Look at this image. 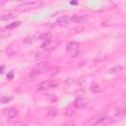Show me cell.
I'll list each match as a JSON object with an SVG mask.
<instances>
[{
    "label": "cell",
    "mask_w": 126,
    "mask_h": 126,
    "mask_svg": "<svg viewBox=\"0 0 126 126\" xmlns=\"http://www.w3.org/2000/svg\"><path fill=\"white\" fill-rule=\"evenodd\" d=\"M7 78H8V80H12V79L14 78V72H13V71L9 72L8 75H7Z\"/></svg>",
    "instance_id": "24"
},
{
    "label": "cell",
    "mask_w": 126,
    "mask_h": 126,
    "mask_svg": "<svg viewBox=\"0 0 126 126\" xmlns=\"http://www.w3.org/2000/svg\"><path fill=\"white\" fill-rule=\"evenodd\" d=\"M35 4H36L35 2H25V3L21 4L19 7H20V8H22V9H24V10H29V9L32 8Z\"/></svg>",
    "instance_id": "10"
},
{
    "label": "cell",
    "mask_w": 126,
    "mask_h": 126,
    "mask_svg": "<svg viewBox=\"0 0 126 126\" xmlns=\"http://www.w3.org/2000/svg\"><path fill=\"white\" fill-rule=\"evenodd\" d=\"M56 46H57V42H55V41H52V40H48V41H45L44 43H42V45H41V47L43 48V49H45V50H52V49H54V48H56Z\"/></svg>",
    "instance_id": "6"
},
{
    "label": "cell",
    "mask_w": 126,
    "mask_h": 126,
    "mask_svg": "<svg viewBox=\"0 0 126 126\" xmlns=\"http://www.w3.org/2000/svg\"><path fill=\"white\" fill-rule=\"evenodd\" d=\"M14 18V14H5V15H2L0 17V21H6V20H10V19H13Z\"/></svg>",
    "instance_id": "16"
},
{
    "label": "cell",
    "mask_w": 126,
    "mask_h": 126,
    "mask_svg": "<svg viewBox=\"0 0 126 126\" xmlns=\"http://www.w3.org/2000/svg\"><path fill=\"white\" fill-rule=\"evenodd\" d=\"M80 47V44L76 41H71L69 43H67L66 45V50L68 52H71V51H75V50H78Z\"/></svg>",
    "instance_id": "7"
},
{
    "label": "cell",
    "mask_w": 126,
    "mask_h": 126,
    "mask_svg": "<svg viewBox=\"0 0 126 126\" xmlns=\"http://www.w3.org/2000/svg\"><path fill=\"white\" fill-rule=\"evenodd\" d=\"M19 126H28V125H26V124H22V125H19Z\"/></svg>",
    "instance_id": "29"
},
{
    "label": "cell",
    "mask_w": 126,
    "mask_h": 126,
    "mask_svg": "<svg viewBox=\"0 0 126 126\" xmlns=\"http://www.w3.org/2000/svg\"><path fill=\"white\" fill-rule=\"evenodd\" d=\"M65 114H66V116H68V117L73 116V115L75 114V108L72 107V106H67V107L65 108Z\"/></svg>",
    "instance_id": "12"
},
{
    "label": "cell",
    "mask_w": 126,
    "mask_h": 126,
    "mask_svg": "<svg viewBox=\"0 0 126 126\" xmlns=\"http://www.w3.org/2000/svg\"><path fill=\"white\" fill-rule=\"evenodd\" d=\"M83 31H84V27L83 26H77V27H75V28L72 29V32H81Z\"/></svg>",
    "instance_id": "20"
},
{
    "label": "cell",
    "mask_w": 126,
    "mask_h": 126,
    "mask_svg": "<svg viewBox=\"0 0 126 126\" xmlns=\"http://www.w3.org/2000/svg\"><path fill=\"white\" fill-rule=\"evenodd\" d=\"M49 56H50V51L45 49H42L35 53V59L37 60H44V59H47Z\"/></svg>",
    "instance_id": "4"
},
{
    "label": "cell",
    "mask_w": 126,
    "mask_h": 126,
    "mask_svg": "<svg viewBox=\"0 0 126 126\" xmlns=\"http://www.w3.org/2000/svg\"><path fill=\"white\" fill-rule=\"evenodd\" d=\"M121 71H122V67H121L120 65H118V66H115V67L111 68V69L109 70V73H110V74H117V73H119V72H121Z\"/></svg>",
    "instance_id": "15"
},
{
    "label": "cell",
    "mask_w": 126,
    "mask_h": 126,
    "mask_svg": "<svg viewBox=\"0 0 126 126\" xmlns=\"http://www.w3.org/2000/svg\"><path fill=\"white\" fill-rule=\"evenodd\" d=\"M70 21H71V18L70 17H68V16H62V17H60L57 20L56 24L59 25V26H67L70 23Z\"/></svg>",
    "instance_id": "8"
},
{
    "label": "cell",
    "mask_w": 126,
    "mask_h": 126,
    "mask_svg": "<svg viewBox=\"0 0 126 126\" xmlns=\"http://www.w3.org/2000/svg\"><path fill=\"white\" fill-rule=\"evenodd\" d=\"M4 114H5V116H6L8 119H12V118H14V117L17 116V114H18V109L15 108V107H11V108H9V109H6V111L4 112Z\"/></svg>",
    "instance_id": "5"
},
{
    "label": "cell",
    "mask_w": 126,
    "mask_h": 126,
    "mask_svg": "<svg viewBox=\"0 0 126 126\" xmlns=\"http://www.w3.org/2000/svg\"><path fill=\"white\" fill-rule=\"evenodd\" d=\"M50 69H51V67H50L49 63H47V62H41V63H38V64H36L35 66L32 67L30 76L32 78H34L38 74H41V73H45V72L50 71Z\"/></svg>",
    "instance_id": "1"
},
{
    "label": "cell",
    "mask_w": 126,
    "mask_h": 126,
    "mask_svg": "<svg viewBox=\"0 0 126 126\" xmlns=\"http://www.w3.org/2000/svg\"><path fill=\"white\" fill-rule=\"evenodd\" d=\"M124 106H126V100L125 99H121V100H119V101H117L115 104H114V108L115 109H121V108H123Z\"/></svg>",
    "instance_id": "13"
},
{
    "label": "cell",
    "mask_w": 126,
    "mask_h": 126,
    "mask_svg": "<svg viewBox=\"0 0 126 126\" xmlns=\"http://www.w3.org/2000/svg\"><path fill=\"white\" fill-rule=\"evenodd\" d=\"M124 114H126V111H122V112H118V113L116 114V116H121V115H124Z\"/></svg>",
    "instance_id": "27"
},
{
    "label": "cell",
    "mask_w": 126,
    "mask_h": 126,
    "mask_svg": "<svg viewBox=\"0 0 126 126\" xmlns=\"http://www.w3.org/2000/svg\"><path fill=\"white\" fill-rule=\"evenodd\" d=\"M86 104H87V100L83 97H79L74 101V105L76 108H83L86 106Z\"/></svg>",
    "instance_id": "9"
},
{
    "label": "cell",
    "mask_w": 126,
    "mask_h": 126,
    "mask_svg": "<svg viewBox=\"0 0 126 126\" xmlns=\"http://www.w3.org/2000/svg\"><path fill=\"white\" fill-rule=\"evenodd\" d=\"M57 86V82L54 80H47L44 82H41L38 86H37V91H42V90H46V89H50V88H54Z\"/></svg>",
    "instance_id": "2"
},
{
    "label": "cell",
    "mask_w": 126,
    "mask_h": 126,
    "mask_svg": "<svg viewBox=\"0 0 126 126\" xmlns=\"http://www.w3.org/2000/svg\"><path fill=\"white\" fill-rule=\"evenodd\" d=\"M73 82H74V80L72 78H68V80H66V84H71Z\"/></svg>",
    "instance_id": "26"
},
{
    "label": "cell",
    "mask_w": 126,
    "mask_h": 126,
    "mask_svg": "<svg viewBox=\"0 0 126 126\" xmlns=\"http://www.w3.org/2000/svg\"><path fill=\"white\" fill-rule=\"evenodd\" d=\"M61 126H76V123H75V121H69V122H67Z\"/></svg>",
    "instance_id": "23"
},
{
    "label": "cell",
    "mask_w": 126,
    "mask_h": 126,
    "mask_svg": "<svg viewBox=\"0 0 126 126\" xmlns=\"http://www.w3.org/2000/svg\"><path fill=\"white\" fill-rule=\"evenodd\" d=\"M4 70H5V66L2 65V66H1V69H0V73L3 74V73H4Z\"/></svg>",
    "instance_id": "28"
},
{
    "label": "cell",
    "mask_w": 126,
    "mask_h": 126,
    "mask_svg": "<svg viewBox=\"0 0 126 126\" xmlns=\"http://www.w3.org/2000/svg\"><path fill=\"white\" fill-rule=\"evenodd\" d=\"M11 100H13V97L12 96H5V97H2L1 98V103H7V102H10Z\"/></svg>",
    "instance_id": "21"
},
{
    "label": "cell",
    "mask_w": 126,
    "mask_h": 126,
    "mask_svg": "<svg viewBox=\"0 0 126 126\" xmlns=\"http://www.w3.org/2000/svg\"><path fill=\"white\" fill-rule=\"evenodd\" d=\"M32 41H33V35H28V36L25 38V40H24V42H25V43H28V44L32 43Z\"/></svg>",
    "instance_id": "22"
},
{
    "label": "cell",
    "mask_w": 126,
    "mask_h": 126,
    "mask_svg": "<svg viewBox=\"0 0 126 126\" xmlns=\"http://www.w3.org/2000/svg\"><path fill=\"white\" fill-rule=\"evenodd\" d=\"M51 37H52L51 33H49V32H44V33H42L41 35L38 36V39H41V40H43V41L45 42V41L51 40Z\"/></svg>",
    "instance_id": "11"
},
{
    "label": "cell",
    "mask_w": 126,
    "mask_h": 126,
    "mask_svg": "<svg viewBox=\"0 0 126 126\" xmlns=\"http://www.w3.org/2000/svg\"><path fill=\"white\" fill-rule=\"evenodd\" d=\"M91 91H92L93 93H98V92L100 91L99 85H97V84H93V85L91 86Z\"/></svg>",
    "instance_id": "18"
},
{
    "label": "cell",
    "mask_w": 126,
    "mask_h": 126,
    "mask_svg": "<svg viewBox=\"0 0 126 126\" xmlns=\"http://www.w3.org/2000/svg\"><path fill=\"white\" fill-rule=\"evenodd\" d=\"M105 118H106V117H104L103 114H99V115H97V116L94 117V121H93V124H98V123L102 122Z\"/></svg>",
    "instance_id": "14"
},
{
    "label": "cell",
    "mask_w": 126,
    "mask_h": 126,
    "mask_svg": "<svg viewBox=\"0 0 126 126\" xmlns=\"http://www.w3.org/2000/svg\"><path fill=\"white\" fill-rule=\"evenodd\" d=\"M88 19H89V16H88V15H85V14L74 15V16L71 18V22H74V23H77V24H81V23L86 22Z\"/></svg>",
    "instance_id": "3"
},
{
    "label": "cell",
    "mask_w": 126,
    "mask_h": 126,
    "mask_svg": "<svg viewBox=\"0 0 126 126\" xmlns=\"http://www.w3.org/2000/svg\"><path fill=\"white\" fill-rule=\"evenodd\" d=\"M56 114H57V110H56L55 107H51V108L48 110V116H50V117H54Z\"/></svg>",
    "instance_id": "19"
},
{
    "label": "cell",
    "mask_w": 126,
    "mask_h": 126,
    "mask_svg": "<svg viewBox=\"0 0 126 126\" xmlns=\"http://www.w3.org/2000/svg\"><path fill=\"white\" fill-rule=\"evenodd\" d=\"M58 70H59V68H57V67H56V68H51V69H50V71H52V72H51V75L56 74V73L58 72Z\"/></svg>",
    "instance_id": "25"
},
{
    "label": "cell",
    "mask_w": 126,
    "mask_h": 126,
    "mask_svg": "<svg viewBox=\"0 0 126 126\" xmlns=\"http://www.w3.org/2000/svg\"><path fill=\"white\" fill-rule=\"evenodd\" d=\"M20 25H21V22H20V21H17V22H14V23H12V24L8 25V26L6 27V29H8V30H13V29H15V28L19 27Z\"/></svg>",
    "instance_id": "17"
}]
</instances>
